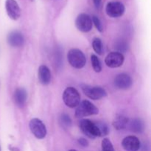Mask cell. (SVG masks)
<instances>
[{
    "label": "cell",
    "mask_w": 151,
    "mask_h": 151,
    "mask_svg": "<svg viewBox=\"0 0 151 151\" xmlns=\"http://www.w3.org/2000/svg\"><path fill=\"white\" fill-rule=\"evenodd\" d=\"M115 48L118 50V52H125L128 49V44L125 40H117L115 42Z\"/></svg>",
    "instance_id": "cell-20"
},
{
    "label": "cell",
    "mask_w": 151,
    "mask_h": 151,
    "mask_svg": "<svg viewBox=\"0 0 151 151\" xmlns=\"http://www.w3.org/2000/svg\"><path fill=\"white\" fill-rule=\"evenodd\" d=\"M122 146L126 151H138L141 147L140 141L137 137L128 136L123 139Z\"/></svg>",
    "instance_id": "cell-11"
},
{
    "label": "cell",
    "mask_w": 151,
    "mask_h": 151,
    "mask_svg": "<svg viewBox=\"0 0 151 151\" xmlns=\"http://www.w3.org/2000/svg\"><path fill=\"white\" fill-rule=\"evenodd\" d=\"M133 84L132 78L125 73L119 74L114 78V85L119 89H128Z\"/></svg>",
    "instance_id": "cell-12"
},
{
    "label": "cell",
    "mask_w": 151,
    "mask_h": 151,
    "mask_svg": "<svg viewBox=\"0 0 151 151\" xmlns=\"http://www.w3.org/2000/svg\"><path fill=\"white\" fill-rule=\"evenodd\" d=\"M78 143L83 147H87L88 145V142L85 138H80L78 139Z\"/></svg>",
    "instance_id": "cell-25"
},
{
    "label": "cell",
    "mask_w": 151,
    "mask_h": 151,
    "mask_svg": "<svg viewBox=\"0 0 151 151\" xmlns=\"http://www.w3.org/2000/svg\"><path fill=\"white\" fill-rule=\"evenodd\" d=\"M125 10V5L120 1H110L106 7V13L111 18L120 17L124 14Z\"/></svg>",
    "instance_id": "cell-8"
},
{
    "label": "cell",
    "mask_w": 151,
    "mask_h": 151,
    "mask_svg": "<svg viewBox=\"0 0 151 151\" xmlns=\"http://www.w3.org/2000/svg\"><path fill=\"white\" fill-rule=\"evenodd\" d=\"M82 90L84 94L94 100H100L107 96V92L104 88L100 86H90L87 85H82Z\"/></svg>",
    "instance_id": "cell-6"
},
{
    "label": "cell",
    "mask_w": 151,
    "mask_h": 151,
    "mask_svg": "<svg viewBox=\"0 0 151 151\" xmlns=\"http://www.w3.org/2000/svg\"><path fill=\"white\" fill-rule=\"evenodd\" d=\"M92 20L91 16L86 13H81L75 20V25L78 30L83 32H88L92 29Z\"/></svg>",
    "instance_id": "cell-7"
},
{
    "label": "cell",
    "mask_w": 151,
    "mask_h": 151,
    "mask_svg": "<svg viewBox=\"0 0 151 151\" xmlns=\"http://www.w3.org/2000/svg\"><path fill=\"white\" fill-rule=\"evenodd\" d=\"M91 20H92V23L95 25L97 30H98L99 32H103V24H102L101 21L100 20V19H99L97 16H93L92 18H91Z\"/></svg>",
    "instance_id": "cell-24"
},
{
    "label": "cell",
    "mask_w": 151,
    "mask_h": 151,
    "mask_svg": "<svg viewBox=\"0 0 151 151\" xmlns=\"http://www.w3.org/2000/svg\"><path fill=\"white\" fill-rule=\"evenodd\" d=\"M7 43L13 47H22L24 43V38L19 31H13L10 32L7 35Z\"/></svg>",
    "instance_id": "cell-13"
},
{
    "label": "cell",
    "mask_w": 151,
    "mask_h": 151,
    "mask_svg": "<svg viewBox=\"0 0 151 151\" xmlns=\"http://www.w3.org/2000/svg\"><path fill=\"white\" fill-rule=\"evenodd\" d=\"M97 126H98L99 130H100L101 137L106 136L109 134V128H108V126L106 124L103 123V122H97Z\"/></svg>",
    "instance_id": "cell-23"
},
{
    "label": "cell",
    "mask_w": 151,
    "mask_h": 151,
    "mask_svg": "<svg viewBox=\"0 0 151 151\" xmlns=\"http://www.w3.org/2000/svg\"><path fill=\"white\" fill-rule=\"evenodd\" d=\"M129 127L131 131L137 133V134L143 132L145 129L144 122L141 119H139V118H135V119H132L129 123Z\"/></svg>",
    "instance_id": "cell-17"
},
{
    "label": "cell",
    "mask_w": 151,
    "mask_h": 151,
    "mask_svg": "<svg viewBox=\"0 0 151 151\" xmlns=\"http://www.w3.org/2000/svg\"><path fill=\"white\" fill-rule=\"evenodd\" d=\"M9 149H10L11 151H19V149L16 148V147H13V148H11V147H9Z\"/></svg>",
    "instance_id": "cell-27"
},
{
    "label": "cell",
    "mask_w": 151,
    "mask_h": 151,
    "mask_svg": "<svg viewBox=\"0 0 151 151\" xmlns=\"http://www.w3.org/2000/svg\"><path fill=\"white\" fill-rule=\"evenodd\" d=\"M69 151H77L76 150H73V149H72V150H69Z\"/></svg>",
    "instance_id": "cell-28"
},
{
    "label": "cell",
    "mask_w": 151,
    "mask_h": 151,
    "mask_svg": "<svg viewBox=\"0 0 151 151\" xmlns=\"http://www.w3.org/2000/svg\"><path fill=\"white\" fill-rule=\"evenodd\" d=\"M5 9L7 16L13 20H17L21 16V9L16 0H6Z\"/></svg>",
    "instance_id": "cell-10"
},
{
    "label": "cell",
    "mask_w": 151,
    "mask_h": 151,
    "mask_svg": "<svg viewBox=\"0 0 151 151\" xmlns=\"http://www.w3.org/2000/svg\"><path fill=\"white\" fill-rule=\"evenodd\" d=\"M93 2L97 8H100L102 4V0H93Z\"/></svg>",
    "instance_id": "cell-26"
},
{
    "label": "cell",
    "mask_w": 151,
    "mask_h": 151,
    "mask_svg": "<svg viewBox=\"0 0 151 151\" xmlns=\"http://www.w3.org/2000/svg\"><path fill=\"white\" fill-rule=\"evenodd\" d=\"M60 122L63 128H69L72 125V119L66 114H63L60 117Z\"/></svg>",
    "instance_id": "cell-21"
},
{
    "label": "cell",
    "mask_w": 151,
    "mask_h": 151,
    "mask_svg": "<svg viewBox=\"0 0 151 151\" xmlns=\"http://www.w3.org/2000/svg\"><path fill=\"white\" fill-rule=\"evenodd\" d=\"M27 93L24 88H18L15 91V103L19 107H23L24 106L27 101Z\"/></svg>",
    "instance_id": "cell-15"
},
{
    "label": "cell",
    "mask_w": 151,
    "mask_h": 151,
    "mask_svg": "<svg viewBox=\"0 0 151 151\" xmlns=\"http://www.w3.org/2000/svg\"><path fill=\"white\" fill-rule=\"evenodd\" d=\"M0 151H1V147H0Z\"/></svg>",
    "instance_id": "cell-29"
},
{
    "label": "cell",
    "mask_w": 151,
    "mask_h": 151,
    "mask_svg": "<svg viewBox=\"0 0 151 151\" xmlns=\"http://www.w3.org/2000/svg\"><path fill=\"white\" fill-rule=\"evenodd\" d=\"M102 151H115L110 139L106 138L102 142Z\"/></svg>",
    "instance_id": "cell-22"
},
{
    "label": "cell",
    "mask_w": 151,
    "mask_h": 151,
    "mask_svg": "<svg viewBox=\"0 0 151 151\" xmlns=\"http://www.w3.org/2000/svg\"><path fill=\"white\" fill-rule=\"evenodd\" d=\"M29 129L34 137L38 139H42L47 136V128L41 119L38 118L32 119L29 124Z\"/></svg>",
    "instance_id": "cell-5"
},
{
    "label": "cell",
    "mask_w": 151,
    "mask_h": 151,
    "mask_svg": "<svg viewBox=\"0 0 151 151\" xmlns=\"http://www.w3.org/2000/svg\"><path fill=\"white\" fill-rule=\"evenodd\" d=\"M67 59L69 64L75 69H82L86 62L85 55L78 49H72L67 54Z\"/></svg>",
    "instance_id": "cell-3"
},
{
    "label": "cell",
    "mask_w": 151,
    "mask_h": 151,
    "mask_svg": "<svg viewBox=\"0 0 151 151\" xmlns=\"http://www.w3.org/2000/svg\"><path fill=\"white\" fill-rule=\"evenodd\" d=\"M91 66H92L93 69L96 72H100L102 70V65L100 59L96 56L95 55H91Z\"/></svg>",
    "instance_id": "cell-19"
},
{
    "label": "cell",
    "mask_w": 151,
    "mask_h": 151,
    "mask_svg": "<svg viewBox=\"0 0 151 151\" xmlns=\"http://www.w3.org/2000/svg\"><path fill=\"white\" fill-rule=\"evenodd\" d=\"M128 118L123 114H118L115 116L113 121V126L117 131L125 129L128 125Z\"/></svg>",
    "instance_id": "cell-16"
},
{
    "label": "cell",
    "mask_w": 151,
    "mask_h": 151,
    "mask_svg": "<svg viewBox=\"0 0 151 151\" xmlns=\"http://www.w3.org/2000/svg\"><path fill=\"white\" fill-rule=\"evenodd\" d=\"M63 100L68 107L75 108L81 103V95L76 88L68 87L63 91Z\"/></svg>",
    "instance_id": "cell-4"
},
{
    "label": "cell",
    "mask_w": 151,
    "mask_h": 151,
    "mask_svg": "<svg viewBox=\"0 0 151 151\" xmlns=\"http://www.w3.org/2000/svg\"><path fill=\"white\" fill-rule=\"evenodd\" d=\"M99 114V109L88 100H83L77 106L75 116L77 118H83L86 116L97 115Z\"/></svg>",
    "instance_id": "cell-1"
},
{
    "label": "cell",
    "mask_w": 151,
    "mask_h": 151,
    "mask_svg": "<svg viewBox=\"0 0 151 151\" xmlns=\"http://www.w3.org/2000/svg\"><path fill=\"white\" fill-rule=\"evenodd\" d=\"M92 47L97 54L102 55L103 52V44L101 39L98 38H96L92 41Z\"/></svg>",
    "instance_id": "cell-18"
},
{
    "label": "cell",
    "mask_w": 151,
    "mask_h": 151,
    "mask_svg": "<svg viewBox=\"0 0 151 151\" xmlns=\"http://www.w3.org/2000/svg\"><path fill=\"white\" fill-rule=\"evenodd\" d=\"M124 55L118 52H110L105 59L106 66L110 68H117L122 66L124 63Z\"/></svg>",
    "instance_id": "cell-9"
},
{
    "label": "cell",
    "mask_w": 151,
    "mask_h": 151,
    "mask_svg": "<svg viewBox=\"0 0 151 151\" xmlns=\"http://www.w3.org/2000/svg\"><path fill=\"white\" fill-rule=\"evenodd\" d=\"M38 80L43 85H48L51 81V73L50 70L45 65H41L38 68Z\"/></svg>",
    "instance_id": "cell-14"
},
{
    "label": "cell",
    "mask_w": 151,
    "mask_h": 151,
    "mask_svg": "<svg viewBox=\"0 0 151 151\" xmlns=\"http://www.w3.org/2000/svg\"><path fill=\"white\" fill-rule=\"evenodd\" d=\"M80 129L86 137L90 139H95L96 137H100V130L97 123L87 119H81L79 122Z\"/></svg>",
    "instance_id": "cell-2"
}]
</instances>
